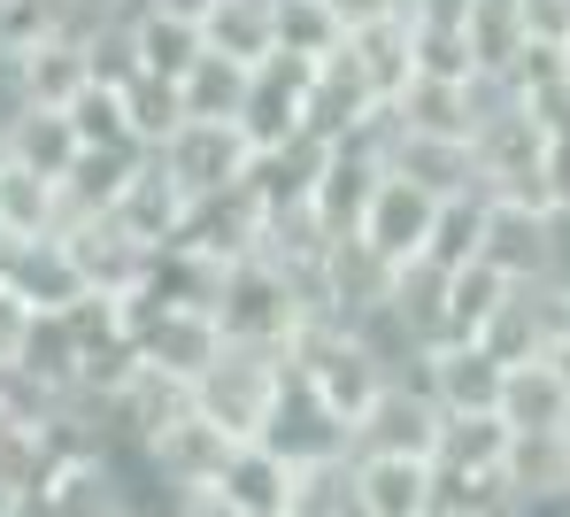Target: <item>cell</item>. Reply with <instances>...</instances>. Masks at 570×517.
Returning <instances> with one entry per match:
<instances>
[{
  "label": "cell",
  "mask_w": 570,
  "mask_h": 517,
  "mask_svg": "<svg viewBox=\"0 0 570 517\" xmlns=\"http://www.w3.org/2000/svg\"><path fill=\"white\" fill-rule=\"evenodd\" d=\"M285 379H293L285 348H232V340H224V355H216L208 379L193 387V410L247 448V440H263V425H271V410H278V394H285Z\"/></svg>",
  "instance_id": "cell-1"
},
{
  "label": "cell",
  "mask_w": 570,
  "mask_h": 517,
  "mask_svg": "<svg viewBox=\"0 0 570 517\" xmlns=\"http://www.w3.org/2000/svg\"><path fill=\"white\" fill-rule=\"evenodd\" d=\"M440 425H448V417L432 410V394H424L416 379H393L379 402L347 425V456H424V464H432Z\"/></svg>",
  "instance_id": "cell-2"
},
{
  "label": "cell",
  "mask_w": 570,
  "mask_h": 517,
  "mask_svg": "<svg viewBox=\"0 0 570 517\" xmlns=\"http://www.w3.org/2000/svg\"><path fill=\"white\" fill-rule=\"evenodd\" d=\"M432 224H440V202L432 194H416L409 178H393L385 170L379 194H371V208H363V224H355V240L379 255V263H424V247H432Z\"/></svg>",
  "instance_id": "cell-3"
},
{
  "label": "cell",
  "mask_w": 570,
  "mask_h": 517,
  "mask_svg": "<svg viewBox=\"0 0 570 517\" xmlns=\"http://www.w3.org/2000/svg\"><path fill=\"white\" fill-rule=\"evenodd\" d=\"M263 448L285 456L293 471H324V464H347V425L324 410L301 379H285L278 410H271V425H263Z\"/></svg>",
  "instance_id": "cell-4"
},
{
  "label": "cell",
  "mask_w": 570,
  "mask_h": 517,
  "mask_svg": "<svg viewBox=\"0 0 570 517\" xmlns=\"http://www.w3.org/2000/svg\"><path fill=\"white\" fill-rule=\"evenodd\" d=\"M548 240H556V216L540 202H517V194H485V247L478 263H493L501 279H548Z\"/></svg>",
  "instance_id": "cell-5"
},
{
  "label": "cell",
  "mask_w": 570,
  "mask_h": 517,
  "mask_svg": "<svg viewBox=\"0 0 570 517\" xmlns=\"http://www.w3.org/2000/svg\"><path fill=\"white\" fill-rule=\"evenodd\" d=\"M416 387L432 394L440 417H493V402H501V363H493L478 340H448V348L424 355Z\"/></svg>",
  "instance_id": "cell-6"
},
{
  "label": "cell",
  "mask_w": 570,
  "mask_h": 517,
  "mask_svg": "<svg viewBox=\"0 0 570 517\" xmlns=\"http://www.w3.org/2000/svg\"><path fill=\"white\" fill-rule=\"evenodd\" d=\"M493 417H501L509 432H570V371H563V355L509 363V371H501Z\"/></svg>",
  "instance_id": "cell-7"
},
{
  "label": "cell",
  "mask_w": 570,
  "mask_h": 517,
  "mask_svg": "<svg viewBox=\"0 0 570 517\" xmlns=\"http://www.w3.org/2000/svg\"><path fill=\"white\" fill-rule=\"evenodd\" d=\"M355 464V510L363 517H432L440 471L424 456H347Z\"/></svg>",
  "instance_id": "cell-8"
},
{
  "label": "cell",
  "mask_w": 570,
  "mask_h": 517,
  "mask_svg": "<svg viewBox=\"0 0 570 517\" xmlns=\"http://www.w3.org/2000/svg\"><path fill=\"white\" fill-rule=\"evenodd\" d=\"M293 487H301V471L285 456H271L263 440H247V448H232V464H224V479H216L208 503H224V510H239V517H285L293 510Z\"/></svg>",
  "instance_id": "cell-9"
},
{
  "label": "cell",
  "mask_w": 570,
  "mask_h": 517,
  "mask_svg": "<svg viewBox=\"0 0 570 517\" xmlns=\"http://www.w3.org/2000/svg\"><path fill=\"white\" fill-rule=\"evenodd\" d=\"M509 487L524 503H556L570 495V432H509Z\"/></svg>",
  "instance_id": "cell-10"
},
{
  "label": "cell",
  "mask_w": 570,
  "mask_h": 517,
  "mask_svg": "<svg viewBox=\"0 0 570 517\" xmlns=\"http://www.w3.org/2000/svg\"><path fill=\"white\" fill-rule=\"evenodd\" d=\"M501 464H509V425L501 417H448L440 425L432 471H501Z\"/></svg>",
  "instance_id": "cell-11"
},
{
  "label": "cell",
  "mask_w": 570,
  "mask_h": 517,
  "mask_svg": "<svg viewBox=\"0 0 570 517\" xmlns=\"http://www.w3.org/2000/svg\"><path fill=\"white\" fill-rule=\"evenodd\" d=\"M509 286H517V279H501L493 263L448 271V332H455V340H478V332L493 324V310L509 302Z\"/></svg>",
  "instance_id": "cell-12"
},
{
  "label": "cell",
  "mask_w": 570,
  "mask_h": 517,
  "mask_svg": "<svg viewBox=\"0 0 570 517\" xmlns=\"http://www.w3.org/2000/svg\"><path fill=\"white\" fill-rule=\"evenodd\" d=\"M478 247H485V194L440 202V224H432V247H424V263H440V271H471Z\"/></svg>",
  "instance_id": "cell-13"
},
{
  "label": "cell",
  "mask_w": 570,
  "mask_h": 517,
  "mask_svg": "<svg viewBox=\"0 0 570 517\" xmlns=\"http://www.w3.org/2000/svg\"><path fill=\"white\" fill-rule=\"evenodd\" d=\"M540 208H570V131H556L540 155Z\"/></svg>",
  "instance_id": "cell-14"
},
{
  "label": "cell",
  "mask_w": 570,
  "mask_h": 517,
  "mask_svg": "<svg viewBox=\"0 0 570 517\" xmlns=\"http://www.w3.org/2000/svg\"><path fill=\"white\" fill-rule=\"evenodd\" d=\"M147 16H178V23H208L216 0H147Z\"/></svg>",
  "instance_id": "cell-15"
},
{
  "label": "cell",
  "mask_w": 570,
  "mask_h": 517,
  "mask_svg": "<svg viewBox=\"0 0 570 517\" xmlns=\"http://www.w3.org/2000/svg\"><path fill=\"white\" fill-rule=\"evenodd\" d=\"M556 70H563V86H570V47H563V55H556Z\"/></svg>",
  "instance_id": "cell-16"
},
{
  "label": "cell",
  "mask_w": 570,
  "mask_h": 517,
  "mask_svg": "<svg viewBox=\"0 0 570 517\" xmlns=\"http://www.w3.org/2000/svg\"><path fill=\"white\" fill-rule=\"evenodd\" d=\"M563 371H570V348H563Z\"/></svg>",
  "instance_id": "cell-17"
},
{
  "label": "cell",
  "mask_w": 570,
  "mask_h": 517,
  "mask_svg": "<svg viewBox=\"0 0 570 517\" xmlns=\"http://www.w3.org/2000/svg\"><path fill=\"white\" fill-rule=\"evenodd\" d=\"M401 8H416V0H401Z\"/></svg>",
  "instance_id": "cell-18"
}]
</instances>
